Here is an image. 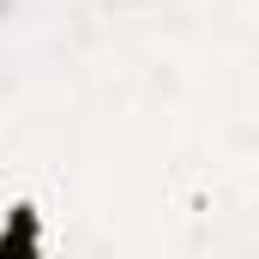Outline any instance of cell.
Returning a JSON list of instances; mask_svg holds the SVG:
<instances>
[{
	"mask_svg": "<svg viewBox=\"0 0 259 259\" xmlns=\"http://www.w3.org/2000/svg\"><path fill=\"white\" fill-rule=\"evenodd\" d=\"M42 253V211L36 205H12L0 223V259H36Z\"/></svg>",
	"mask_w": 259,
	"mask_h": 259,
	"instance_id": "obj_1",
	"label": "cell"
}]
</instances>
